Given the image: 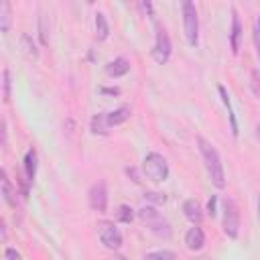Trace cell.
Masks as SVG:
<instances>
[{
  "instance_id": "cell-1",
  "label": "cell",
  "mask_w": 260,
  "mask_h": 260,
  "mask_svg": "<svg viewBox=\"0 0 260 260\" xmlns=\"http://www.w3.org/2000/svg\"><path fill=\"white\" fill-rule=\"evenodd\" d=\"M197 146H199V152H201V158L205 162V169H207V175H209L211 183L217 189H223L225 187V175H223V165H221V158H219L217 150L211 146V142H207L201 136L197 138Z\"/></svg>"
},
{
  "instance_id": "cell-2",
  "label": "cell",
  "mask_w": 260,
  "mask_h": 260,
  "mask_svg": "<svg viewBox=\"0 0 260 260\" xmlns=\"http://www.w3.org/2000/svg\"><path fill=\"white\" fill-rule=\"evenodd\" d=\"M142 171H144V175H146L150 181L162 183V181H167V177H169L167 158H165L162 154H158V152H148V154L144 156V160H142Z\"/></svg>"
},
{
  "instance_id": "cell-3",
  "label": "cell",
  "mask_w": 260,
  "mask_h": 260,
  "mask_svg": "<svg viewBox=\"0 0 260 260\" xmlns=\"http://www.w3.org/2000/svg\"><path fill=\"white\" fill-rule=\"evenodd\" d=\"M183 28H185L187 43L191 47H195L197 45V37H199V18H197L195 4L189 2V0L183 2Z\"/></svg>"
},
{
  "instance_id": "cell-4",
  "label": "cell",
  "mask_w": 260,
  "mask_h": 260,
  "mask_svg": "<svg viewBox=\"0 0 260 260\" xmlns=\"http://www.w3.org/2000/svg\"><path fill=\"white\" fill-rule=\"evenodd\" d=\"M138 215H140V219L146 221V225L150 228L152 234H156V236H160V238H169V236H171V225H169V221H167L154 207H142V209H138Z\"/></svg>"
},
{
  "instance_id": "cell-5",
  "label": "cell",
  "mask_w": 260,
  "mask_h": 260,
  "mask_svg": "<svg viewBox=\"0 0 260 260\" xmlns=\"http://www.w3.org/2000/svg\"><path fill=\"white\" fill-rule=\"evenodd\" d=\"M223 232L230 238H238L240 232V213L234 199H223Z\"/></svg>"
},
{
  "instance_id": "cell-6",
  "label": "cell",
  "mask_w": 260,
  "mask_h": 260,
  "mask_svg": "<svg viewBox=\"0 0 260 260\" xmlns=\"http://www.w3.org/2000/svg\"><path fill=\"white\" fill-rule=\"evenodd\" d=\"M98 234H100L102 244L108 250H118L122 246V234L118 232V228L112 221H100L98 223Z\"/></svg>"
},
{
  "instance_id": "cell-7",
  "label": "cell",
  "mask_w": 260,
  "mask_h": 260,
  "mask_svg": "<svg viewBox=\"0 0 260 260\" xmlns=\"http://www.w3.org/2000/svg\"><path fill=\"white\" fill-rule=\"evenodd\" d=\"M152 59L158 63V65H165L169 59H171V39L167 35L165 28H156V41H154V47H152Z\"/></svg>"
},
{
  "instance_id": "cell-8",
  "label": "cell",
  "mask_w": 260,
  "mask_h": 260,
  "mask_svg": "<svg viewBox=\"0 0 260 260\" xmlns=\"http://www.w3.org/2000/svg\"><path fill=\"white\" fill-rule=\"evenodd\" d=\"M87 201H89V207L95 209V211H106L108 207V191H106V185L100 181L95 185H91L89 193H87Z\"/></svg>"
},
{
  "instance_id": "cell-9",
  "label": "cell",
  "mask_w": 260,
  "mask_h": 260,
  "mask_svg": "<svg viewBox=\"0 0 260 260\" xmlns=\"http://www.w3.org/2000/svg\"><path fill=\"white\" fill-rule=\"evenodd\" d=\"M185 244H187L189 250H195V252L201 250L203 244H205V234H203V230H201L199 225L189 228V232L185 234Z\"/></svg>"
},
{
  "instance_id": "cell-10",
  "label": "cell",
  "mask_w": 260,
  "mask_h": 260,
  "mask_svg": "<svg viewBox=\"0 0 260 260\" xmlns=\"http://www.w3.org/2000/svg\"><path fill=\"white\" fill-rule=\"evenodd\" d=\"M130 71V63H128V59H124V57H118V59H114V61H110L108 65H106V73L110 75V77H122V75H126Z\"/></svg>"
},
{
  "instance_id": "cell-11",
  "label": "cell",
  "mask_w": 260,
  "mask_h": 260,
  "mask_svg": "<svg viewBox=\"0 0 260 260\" xmlns=\"http://www.w3.org/2000/svg\"><path fill=\"white\" fill-rule=\"evenodd\" d=\"M130 114H132V110H130L128 106H122V108H118V110L108 112V114H106V122H108V126L112 128V126L124 124V122L130 118Z\"/></svg>"
},
{
  "instance_id": "cell-12",
  "label": "cell",
  "mask_w": 260,
  "mask_h": 260,
  "mask_svg": "<svg viewBox=\"0 0 260 260\" xmlns=\"http://www.w3.org/2000/svg\"><path fill=\"white\" fill-rule=\"evenodd\" d=\"M183 211H185V217H187L189 221H193L195 225L201 223L203 213H201V207H199V203H197L195 199H187V201L183 203Z\"/></svg>"
},
{
  "instance_id": "cell-13",
  "label": "cell",
  "mask_w": 260,
  "mask_h": 260,
  "mask_svg": "<svg viewBox=\"0 0 260 260\" xmlns=\"http://www.w3.org/2000/svg\"><path fill=\"white\" fill-rule=\"evenodd\" d=\"M232 32H230V43H232V51L238 53L240 51V39H242V24L238 18V12L232 10Z\"/></svg>"
},
{
  "instance_id": "cell-14",
  "label": "cell",
  "mask_w": 260,
  "mask_h": 260,
  "mask_svg": "<svg viewBox=\"0 0 260 260\" xmlns=\"http://www.w3.org/2000/svg\"><path fill=\"white\" fill-rule=\"evenodd\" d=\"M24 175H26V181L28 183L37 175V152H35V148H28L26 154H24Z\"/></svg>"
},
{
  "instance_id": "cell-15",
  "label": "cell",
  "mask_w": 260,
  "mask_h": 260,
  "mask_svg": "<svg viewBox=\"0 0 260 260\" xmlns=\"http://www.w3.org/2000/svg\"><path fill=\"white\" fill-rule=\"evenodd\" d=\"M217 89H219V95H221V100H223V106H225V110H228V116H230V124H232V134H234V136H238V122H236V116H234V108H232L230 95H228V91H225V87H223V85H219Z\"/></svg>"
},
{
  "instance_id": "cell-16",
  "label": "cell",
  "mask_w": 260,
  "mask_h": 260,
  "mask_svg": "<svg viewBox=\"0 0 260 260\" xmlns=\"http://www.w3.org/2000/svg\"><path fill=\"white\" fill-rule=\"evenodd\" d=\"M2 193H4V199L10 207H16L18 205V199H16V191L12 189L8 177H6V171H2Z\"/></svg>"
},
{
  "instance_id": "cell-17",
  "label": "cell",
  "mask_w": 260,
  "mask_h": 260,
  "mask_svg": "<svg viewBox=\"0 0 260 260\" xmlns=\"http://www.w3.org/2000/svg\"><path fill=\"white\" fill-rule=\"evenodd\" d=\"M10 20H12V10H10V4L6 0L0 2V30L2 32H8L10 28Z\"/></svg>"
},
{
  "instance_id": "cell-18",
  "label": "cell",
  "mask_w": 260,
  "mask_h": 260,
  "mask_svg": "<svg viewBox=\"0 0 260 260\" xmlns=\"http://www.w3.org/2000/svg\"><path fill=\"white\" fill-rule=\"evenodd\" d=\"M108 35H110V26H108L106 14L98 12L95 14V37H98V41H106Z\"/></svg>"
},
{
  "instance_id": "cell-19",
  "label": "cell",
  "mask_w": 260,
  "mask_h": 260,
  "mask_svg": "<svg viewBox=\"0 0 260 260\" xmlns=\"http://www.w3.org/2000/svg\"><path fill=\"white\" fill-rule=\"evenodd\" d=\"M108 122H106V114H95L91 118V132L93 134H106L108 132Z\"/></svg>"
},
{
  "instance_id": "cell-20",
  "label": "cell",
  "mask_w": 260,
  "mask_h": 260,
  "mask_svg": "<svg viewBox=\"0 0 260 260\" xmlns=\"http://www.w3.org/2000/svg\"><path fill=\"white\" fill-rule=\"evenodd\" d=\"M22 47H24V53L30 57V59H37L39 57V51H37V47H35V43H32V39H30V35H22Z\"/></svg>"
},
{
  "instance_id": "cell-21",
  "label": "cell",
  "mask_w": 260,
  "mask_h": 260,
  "mask_svg": "<svg viewBox=\"0 0 260 260\" xmlns=\"http://www.w3.org/2000/svg\"><path fill=\"white\" fill-rule=\"evenodd\" d=\"M116 217H118L122 223H130V221L134 219V213H132V209H130L128 205H120L118 211H116Z\"/></svg>"
},
{
  "instance_id": "cell-22",
  "label": "cell",
  "mask_w": 260,
  "mask_h": 260,
  "mask_svg": "<svg viewBox=\"0 0 260 260\" xmlns=\"http://www.w3.org/2000/svg\"><path fill=\"white\" fill-rule=\"evenodd\" d=\"M2 100L4 102H8L10 100V71L8 69H4L2 71Z\"/></svg>"
},
{
  "instance_id": "cell-23",
  "label": "cell",
  "mask_w": 260,
  "mask_h": 260,
  "mask_svg": "<svg viewBox=\"0 0 260 260\" xmlns=\"http://www.w3.org/2000/svg\"><path fill=\"white\" fill-rule=\"evenodd\" d=\"M177 256H175V252H171V250H160V252H152V254H148L144 260H175Z\"/></svg>"
},
{
  "instance_id": "cell-24",
  "label": "cell",
  "mask_w": 260,
  "mask_h": 260,
  "mask_svg": "<svg viewBox=\"0 0 260 260\" xmlns=\"http://www.w3.org/2000/svg\"><path fill=\"white\" fill-rule=\"evenodd\" d=\"M39 35H41V43H43V45H49V37H47V18H45V16L39 18Z\"/></svg>"
},
{
  "instance_id": "cell-25",
  "label": "cell",
  "mask_w": 260,
  "mask_h": 260,
  "mask_svg": "<svg viewBox=\"0 0 260 260\" xmlns=\"http://www.w3.org/2000/svg\"><path fill=\"white\" fill-rule=\"evenodd\" d=\"M250 85H252V91L260 98V73H258L256 69L252 71V81H250Z\"/></svg>"
},
{
  "instance_id": "cell-26",
  "label": "cell",
  "mask_w": 260,
  "mask_h": 260,
  "mask_svg": "<svg viewBox=\"0 0 260 260\" xmlns=\"http://www.w3.org/2000/svg\"><path fill=\"white\" fill-rule=\"evenodd\" d=\"M144 197H146V199H150V201H156V203H165V201H167L165 193H154V191L144 193Z\"/></svg>"
},
{
  "instance_id": "cell-27",
  "label": "cell",
  "mask_w": 260,
  "mask_h": 260,
  "mask_svg": "<svg viewBox=\"0 0 260 260\" xmlns=\"http://www.w3.org/2000/svg\"><path fill=\"white\" fill-rule=\"evenodd\" d=\"M254 41H256V51H258V57H260V18L254 22Z\"/></svg>"
},
{
  "instance_id": "cell-28",
  "label": "cell",
  "mask_w": 260,
  "mask_h": 260,
  "mask_svg": "<svg viewBox=\"0 0 260 260\" xmlns=\"http://www.w3.org/2000/svg\"><path fill=\"white\" fill-rule=\"evenodd\" d=\"M4 256H6V260H22V258H20V254H18L16 250H12V248H6Z\"/></svg>"
},
{
  "instance_id": "cell-29",
  "label": "cell",
  "mask_w": 260,
  "mask_h": 260,
  "mask_svg": "<svg viewBox=\"0 0 260 260\" xmlns=\"http://www.w3.org/2000/svg\"><path fill=\"white\" fill-rule=\"evenodd\" d=\"M207 209H209V213H211V215L215 213V197H211V199H209V205H207Z\"/></svg>"
},
{
  "instance_id": "cell-30",
  "label": "cell",
  "mask_w": 260,
  "mask_h": 260,
  "mask_svg": "<svg viewBox=\"0 0 260 260\" xmlns=\"http://www.w3.org/2000/svg\"><path fill=\"white\" fill-rule=\"evenodd\" d=\"M102 91H104V93H120V89H116V87H114V89H102Z\"/></svg>"
},
{
  "instance_id": "cell-31",
  "label": "cell",
  "mask_w": 260,
  "mask_h": 260,
  "mask_svg": "<svg viewBox=\"0 0 260 260\" xmlns=\"http://www.w3.org/2000/svg\"><path fill=\"white\" fill-rule=\"evenodd\" d=\"M110 260H126L124 256H114V258H110Z\"/></svg>"
},
{
  "instance_id": "cell-32",
  "label": "cell",
  "mask_w": 260,
  "mask_h": 260,
  "mask_svg": "<svg viewBox=\"0 0 260 260\" xmlns=\"http://www.w3.org/2000/svg\"><path fill=\"white\" fill-rule=\"evenodd\" d=\"M256 136H258V140H260V126L256 128Z\"/></svg>"
},
{
  "instance_id": "cell-33",
  "label": "cell",
  "mask_w": 260,
  "mask_h": 260,
  "mask_svg": "<svg viewBox=\"0 0 260 260\" xmlns=\"http://www.w3.org/2000/svg\"><path fill=\"white\" fill-rule=\"evenodd\" d=\"M258 217H260V195H258Z\"/></svg>"
}]
</instances>
